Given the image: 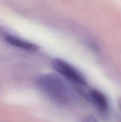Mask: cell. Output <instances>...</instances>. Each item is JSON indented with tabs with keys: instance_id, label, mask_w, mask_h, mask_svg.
<instances>
[{
	"instance_id": "obj_1",
	"label": "cell",
	"mask_w": 121,
	"mask_h": 122,
	"mask_svg": "<svg viewBox=\"0 0 121 122\" xmlns=\"http://www.w3.org/2000/svg\"><path fill=\"white\" fill-rule=\"evenodd\" d=\"M35 82L42 93L55 103L66 105L72 99V94L69 87L55 74H42L37 76Z\"/></svg>"
},
{
	"instance_id": "obj_2",
	"label": "cell",
	"mask_w": 121,
	"mask_h": 122,
	"mask_svg": "<svg viewBox=\"0 0 121 122\" xmlns=\"http://www.w3.org/2000/svg\"><path fill=\"white\" fill-rule=\"evenodd\" d=\"M52 67L55 71L68 81L78 86H85L87 81L84 75L68 62L55 58L51 62Z\"/></svg>"
},
{
	"instance_id": "obj_3",
	"label": "cell",
	"mask_w": 121,
	"mask_h": 122,
	"mask_svg": "<svg viewBox=\"0 0 121 122\" xmlns=\"http://www.w3.org/2000/svg\"><path fill=\"white\" fill-rule=\"evenodd\" d=\"M4 38L5 41L9 45L24 51H29V52H36L39 49V46L36 44L15 35L4 33Z\"/></svg>"
},
{
	"instance_id": "obj_4",
	"label": "cell",
	"mask_w": 121,
	"mask_h": 122,
	"mask_svg": "<svg viewBox=\"0 0 121 122\" xmlns=\"http://www.w3.org/2000/svg\"><path fill=\"white\" fill-rule=\"evenodd\" d=\"M90 101L94 106L103 114H106L109 110L107 98L103 92L96 89H91L87 94Z\"/></svg>"
},
{
	"instance_id": "obj_5",
	"label": "cell",
	"mask_w": 121,
	"mask_h": 122,
	"mask_svg": "<svg viewBox=\"0 0 121 122\" xmlns=\"http://www.w3.org/2000/svg\"><path fill=\"white\" fill-rule=\"evenodd\" d=\"M82 122H98L97 119L93 116H86L84 119H83Z\"/></svg>"
}]
</instances>
